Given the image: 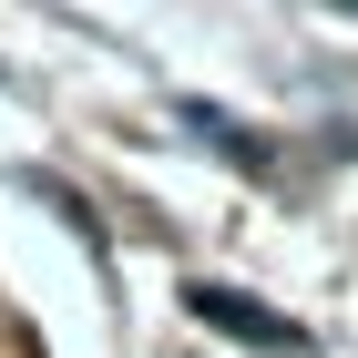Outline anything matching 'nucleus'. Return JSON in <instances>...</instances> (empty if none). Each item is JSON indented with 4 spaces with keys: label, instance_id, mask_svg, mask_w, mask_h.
Here are the masks:
<instances>
[{
    "label": "nucleus",
    "instance_id": "1",
    "mask_svg": "<svg viewBox=\"0 0 358 358\" xmlns=\"http://www.w3.org/2000/svg\"><path fill=\"white\" fill-rule=\"evenodd\" d=\"M194 317H215V328H236V338H266V348H276V338H287V328H276V317H256L246 297H215V287H194Z\"/></svg>",
    "mask_w": 358,
    "mask_h": 358
}]
</instances>
